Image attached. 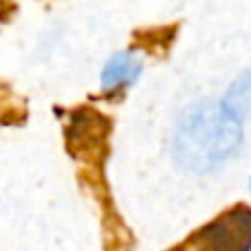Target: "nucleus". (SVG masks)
I'll use <instances>...</instances> for the list:
<instances>
[{"mask_svg": "<svg viewBox=\"0 0 251 251\" xmlns=\"http://www.w3.org/2000/svg\"><path fill=\"white\" fill-rule=\"evenodd\" d=\"M106 132H108V122L100 113L79 110L73 115V122L69 128V146L71 150L79 148L82 152H86L88 146L100 148L106 141Z\"/></svg>", "mask_w": 251, "mask_h": 251, "instance_id": "7ed1b4c3", "label": "nucleus"}, {"mask_svg": "<svg viewBox=\"0 0 251 251\" xmlns=\"http://www.w3.org/2000/svg\"><path fill=\"white\" fill-rule=\"evenodd\" d=\"M243 141L240 122L225 106L201 101L183 113L174 132V154L187 170L207 172L225 163Z\"/></svg>", "mask_w": 251, "mask_h": 251, "instance_id": "f257e3e1", "label": "nucleus"}, {"mask_svg": "<svg viewBox=\"0 0 251 251\" xmlns=\"http://www.w3.org/2000/svg\"><path fill=\"white\" fill-rule=\"evenodd\" d=\"M139 73H141L139 57L132 51H122L110 57V62L106 64L104 73H101V86L106 93L122 91L139 77Z\"/></svg>", "mask_w": 251, "mask_h": 251, "instance_id": "20e7f679", "label": "nucleus"}, {"mask_svg": "<svg viewBox=\"0 0 251 251\" xmlns=\"http://www.w3.org/2000/svg\"><path fill=\"white\" fill-rule=\"evenodd\" d=\"M227 113H231L236 119H249L251 117V71H245L227 91L225 101H223Z\"/></svg>", "mask_w": 251, "mask_h": 251, "instance_id": "39448f33", "label": "nucleus"}, {"mask_svg": "<svg viewBox=\"0 0 251 251\" xmlns=\"http://www.w3.org/2000/svg\"><path fill=\"white\" fill-rule=\"evenodd\" d=\"M201 238L212 251H251V209L238 207L227 212L205 227Z\"/></svg>", "mask_w": 251, "mask_h": 251, "instance_id": "f03ea898", "label": "nucleus"}]
</instances>
